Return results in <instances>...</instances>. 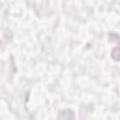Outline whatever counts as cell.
<instances>
[{"label": "cell", "mask_w": 120, "mask_h": 120, "mask_svg": "<svg viewBox=\"0 0 120 120\" xmlns=\"http://www.w3.org/2000/svg\"><path fill=\"white\" fill-rule=\"evenodd\" d=\"M112 58L116 59V61H120V47L113 48V51H112Z\"/></svg>", "instance_id": "cell-1"}]
</instances>
